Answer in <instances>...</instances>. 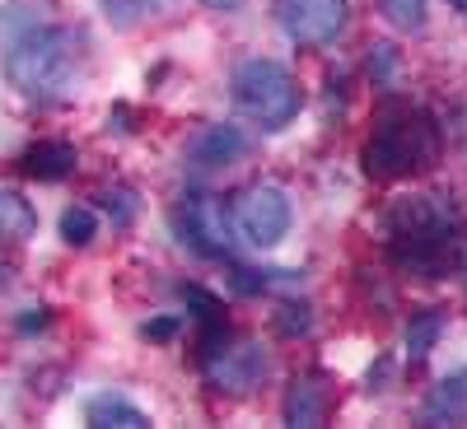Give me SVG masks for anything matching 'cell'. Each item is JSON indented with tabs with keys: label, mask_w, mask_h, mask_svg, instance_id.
<instances>
[{
	"label": "cell",
	"mask_w": 467,
	"mask_h": 429,
	"mask_svg": "<svg viewBox=\"0 0 467 429\" xmlns=\"http://www.w3.org/2000/svg\"><path fill=\"white\" fill-rule=\"evenodd\" d=\"M24 173L37 182H61L66 173H75V145L66 140H37L24 154Z\"/></svg>",
	"instance_id": "8fae6325"
},
{
	"label": "cell",
	"mask_w": 467,
	"mask_h": 429,
	"mask_svg": "<svg viewBox=\"0 0 467 429\" xmlns=\"http://www.w3.org/2000/svg\"><path fill=\"white\" fill-rule=\"evenodd\" d=\"M37 233V210L24 191L0 187V248H19Z\"/></svg>",
	"instance_id": "30bf717a"
},
{
	"label": "cell",
	"mask_w": 467,
	"mask_h": 429,
	"mask_svg": "<svg viewBox=\"0 0 467 429\" xmlns=\"http://www.w3.org/2000/svg\"><path fill=\"white\" fill-rule=\"evenodd\" d=\"M449 5H453V10H462V15H467V0H449Z\"/></svg>",
	"instance_id": "44dd1931"
},
{
	"label": "cell",
	"mask_w": 467,
	"mask_h": 429,
	"mask_svg": "<svg viewBox=\"0 0 467 429\" xmlns=\"http://www.w3.org/2000/svg\"><path fill=\"white\" fill-rule=\"evenodd\" d=\"M440 336H444V313H440V308H425V313L411 318V327H407V360L420 364L440 345Z\"/></svg>",
	"instance_id": "9a60e30c"
},
{
	"label": "cell",
	"mask_w": 467,
	"mask_h": 429,
	"mask_svg": "<svg viewBox=\"0 0 467 429\" xmlns=\"http://www.w3.org/2000/svg\"><path fill=\"white\" fill-rule=\"evenodd\" d=\"M94 233H99V215H94L89 206H70V210L61 215V239H66L70 248H89Z\"/></svg>",
	"instance_id": "2e32d148"
},
{
	"label": "cell",
	"mask_w": 467,
	"mask_h": 429,
	"mask_svg": "<svg viewBox=\"0 0 467 429\" xmlns=\"http://www.w3.org/2000/svg\"><path fill=\"white\" fill-rule=\"evenodd\" d=\"M248 149V136L239 131V127H206L197 140L187 145V159H192V169H224V164H234L239 154Z\"/></svg>",
	"instance_id": "9c48e42d"
},
{
	"label": "cell",
	"mask_w": 467,
	"mask_h": 429,
	"mask_svg": "<svg viewBox=\"0 0 467 429\" xmlns=\"http://www.w3.org/2000/svg\"><path fill=\"white\" fill-rule=\"evenodd\" d=\"M285 420H290V424H304V429L323 424V420H327V397H323V387H314L308 378H295L290 393H285Z\"/></svg>",
	"instance_id": "4fadbf2b"
},
{
	"label": "cell",
	"mask_w": 467,
	"mask_h": 429,
	"mask_svg": "<svg viewBox=\"0 0 467 429\" xmlns=\"http://www.w3.org/2000/svg\"><path fill=\"white\" fill-rule=\"evenodd\" d=\"M425 415H431V420H467V369L449 373L435 387L431 402H425Z\"/></svg>",
	"instance_id": "5bb4252c"
},
{
	"label": "cell",
	"mask_w": 467,
	"mask_h": 429,
	"mask_svg": "<svg viewBox=\"0 0 467 429\" xmlns=\"http://www.w3.org/2000/svg\"><path fill=\"white\" fill-rule=\"evenodd\" d=\"M453 248V206L440 197H416L393 210V252L416 271H435Z\"/></svg>",
	"instance_id": "3957f363"
},
{
	"label": "cell",
	"mask_w": 467,
	"mask_h": 429,
	"mask_svg": "<svg viewBox=\"0 0 467 429\" xmlns=\"http://www.w3.org/2000/svg\"><path fill=\"white\" fill-rule=\"evenodd\" d=\"M290 220H295L290 191L276 182H253L239 197V206H234V224H239V233L253 248H276L290 233Z\"/></svg>",
	"instance_id": "8992f818"
},
{
	"label": "cell",
	"mask_w": 467,
	"mask_h": 429,
	"mask_svg": "<svg viewBox=\"0 0 467 429\" xmlns=\"http://www.w3.org/2000/svg\"><path fill=\"white\" fill-rule=\"evenodd\" d=\"M202 5H206V10H239L244 0H202Z\"/></svg>",
	"instance_id": "ffe728a7"
},
{
	"label": "cell",
	"mask_w": 467,
	"mask_h": 429,
	"mask_svg": "<svg viewBox=\"0 0 467 429\" xmlns=\"http://www.w3.org/2000/svg\"><path fill=\"white\" fill-rule=\"evenodd\" d=\"M379 10H383L388 24L402 28V33L425 28V0H379Z\"/></svg>",
	"instance_id": "ac0fdd59"
},
{
	"label": "cell",
	"mask_w": 467,
	"mask_h": 429,
	"mask_svg": "<svg viewBox=\"0 0 467 429\" xmlns=\"http://www.w3.org/2000/svg\"><path fill=\"white\" fill-rule=\"evenodd\" d=\"M85 66V43L70 28H28L19 43L5 52V80L37 103L66 98L80 80Z\"/></svg>",
	"instance_id": "6da1fadb"
},
{
	"label": "cell",
	"mask_w": 467,
	"mask_h": 429,
	"mask_svg": "<svg viewBox=\"0 0 467 429\" xmlns=\"http://www.w3.org/2000/svg\"><path fill=\"white\" fill-rule=\"evenodd\" d=\"M435 127L425 117H398V122H383L369 140H365V173L369 178H407L416 169H431L435 164Z\"/></svg>",
	"instance_id": "277c9868"
},
{
	"label": "cell",
	"mask_w": 467,
	"mask_h": 429,
	"mask_svg": "<svg viewBox=\"0 0 467 429\" xmlns=\"http://www.w3.org/2000/svg\"><path fill=\"white\" fill-rule=\"evenodd\" d=\"M206 378L215 393H229V397H244L253 393V387H262V378L271 373V360H266V350L257 341H244V345H234V350H211L206 355Z\"/></svg>",
	"instance_id": "ba28073f"
},
{
	"label": "cell",
	"mask_w": 467,
	"mask_h": 429,
	"mask_svg": "<svg viewBox=\"0 0 467 429\" xmlns=\"http://www.w3.org/2000/svg\"><path fill=\"white\" fill-rule=\"evenodd\" d=\"M178 327H182L178 318H154V322L140 327V336H145V341H169V336H178Z\"/></svg>",
	"instance_id": "d6986e66"
},
{
	"label": "cell",
	"mask_w": 467,
	"mask_h": 429,
	"mask_svg": "<svg viewBox=\"0 0 467 429\" xmlns=\"http://www.w3.org/2000/svg\"><path fill=\"white\" fill-rule=\"evenodd\" d=\"M169 220H173V233L197 257H211V261L229 257L234 229H229V215H224V201L220 197H211V191H187V197L173 201Z\"/></svg>",
	"instance_id": "5b68a950"
},
{
	"label": "cell",
	"mask_w": 467,
	"mask_h": 429,
	"mask_svg": "<svg viewBox=\"0 0 467 429\" xmlns=\"http://www.w3.org/2000/svg\"><path fill=\"white\" fill-rule=\"evenodd\" d=\"M164 5H169V0H103V15H108L112 24L131 28V24H140V19H150V15H160Z\"/></svg>",
	"instance_id": "e0dca14e"
},
{
	"label": "cell",
	"mask_w": 467,
	"mask_h": 429,
	"mask_svg": "<svg viewBox=\"0 0 467 429\" xmlns=\"http://www.w3.org/2000/svg\"><path fill=\"white\" fill-rule=\"evenodd\" d=\"M85 420L94 429H150V415L140 406H131L127 397H117V393H103L85 406Z\"/></svg>",
	"instance_id": "7c38bea8"
},
{
	"label": "cell",
	"mask_w": 467,
	"mask_h": 429,
	"mask_svg": "<svg viewBox=\"0 0 467 429\" xmlns=\"http://www.w3.org/2000/svg\"><path fill=\"white\" fill-rule=\"evenodd\" d=\"M234 103H239V112L253 117L262 131H281L299 117L304 98H299L295 75L281 61L253 56V61H244L239 70H234Z\"/></svg>",
	"instance_id": "7a4b0ae2"
},
{
	"label": "cell",
	"mask_w": 467,
	"mask_h": 429,
	"mask_svg": "<svg viewBox=\"0 0 467 429\" xmlns=\"http://www.w3.org/2000/svg\"><path fill=\"white\" fill-rule=\"evenodd\" d=\"M276 19L290 43L299 47H327L346 33L350 5L346 0H276Z\"/></svg>",
	"instance_id": "52a82bcc"
}]
</instances>
